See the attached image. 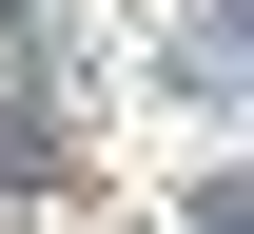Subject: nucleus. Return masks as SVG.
Wrapping results in <instances>:
<instances>
[{
    "label": "nucleus",
    "mask_w": 254,
    "mask_h": 234,
    "mask_svg": "<svg viewBox=\"0 0 254 234\" xmlns=\"http://www.w3.org/2000/svg\"><path fill=\"white\" fill-rule=\"evenodd\" d=\"M195 234H254V195H195Z\"/></svg>",
    "instance_id": "obj_1"
}]
</instances>
